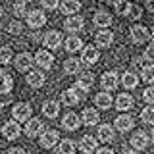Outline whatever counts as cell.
Listing matches in <instances>:
<instances>
[{
	"label": "cell",
	"mask_w": 154,
	"mask_h": 154,
	"mask_svg": "<svg viewBox=\"0 0 154 154\" xmlns=\"http://www.w3.org/2000/svg\"><path fill=\"white\" fill-rule=\"evenodd\" d=\"M98 119H100V116H98V112H96L94 108H85L79 122H83L87 127H93V125L98 123Z\"/></svg>",
	"instance_id": "15"
},
{
	"label": "cell",
	"mask_w": 154,
	"mask_h": 154,
	"mask_svg": "<svg viewBox=\"0 0 154 154\" xmlns=\"http://www.w3.org/2000/svg\"><path fill=\"white\" fill-rule=\"evenodd\" d=\"M33 64V56L29 52H21V54L16 56V69L17 71H27Z\"/></svg>",
	"instance_id": "16"
},
{
	"label": "cell",
	"mask_w": 154,
	"mask_h": 154,
	"mask_svg": "<svg viewBox=\"0 0 154 154\" xmlns=\"http://www.w3.org/2000/svg\"><path fill=\"white\" fill-rule=\"evenodd\" d=\"M114 6H116V12H118V14H122V16H125V14H127L129 4L125 2V0H118V2H116Z\"/></svg>",
	"instance_id": "39"
},
{
	"label": "cell",
	"mask_w": 154,
	"mask_h": 154,
	"mask_svg": "<svg viewBox=\"0 0 154 154\" xmlns=\"http://www.w3.org/2000/svg\"><path fill=\"white\" fill-rule=\"evenodd\" d=\"M122 81H123V87H125V89H135L137 83H139V77L135 75V73H131V71H127V73H123Z\"/></svg>",
	"instance_id": "31"
},
{
	"label": "cell",
	"mask_w": 154,
	"mask_h": 154,
	"mask_svg": "<svg viewBox=\"0 0 154 154\" xmlns=\"http://www.w3.org/2000/svg\"><path fill=\"white\" fill-rule=\"evenodd\" d=\"M125 154H141V152H137V150H127Z\"/></svg>",
	"instance_id": "46"
},
{
	"label": "cell",
	"mask_w": 154,
	"mask_h": 154,
	"mask_svg": "<svg viewBox=\"0 0 154 154\" xmlns=\"http://www.w3.org/2000/svg\"><path fill=\"white\" fill-rule=\"evenodd\" d=\"M2 135H4V139L6 141H16V139L21 135V127H19V123L17 122H6L2 125Z\"/></svg>",
	"instance_id": "3"
},
{
	"label": "cell",
	"mask_w": 154,
	"mask_h": 154,
	"mask_svg": "<svg viewBox=\"0 0 154 154\" xmlns=\"http://www.w3.org/2000/svg\"><path fill=\"white\" fill-rule=\"evenodd\" d=\"M21 2H27V0H21Z\"/></svg>",
	"instance_id": "50"
},
{
	"label": "cell",
	"mask_w": 154,
	"mask_h": 154,
	"mask_svg": "<svg viewBox=\"0 0 154 154\" xmlns=\"http://www.w3.org/2000/svg\"><path fill=\"white\" fill-rule=\"evenodd\" d=\"M12 102V93H0V108Z\"/></svg>",
	"instance_id": "41"
},
{
	"label": "cell",
	"mask_w": 154,
	"mask_h": 154,
	"mask_svg": "<svg viewBox=\"0 0 154 154\" xmlns=\"http://www.w3.org/2000/svg\"><path fill=\"white\" fill-rule=\"evenodd\" d=\"M45 23H46V16L41 12V10H35V12L27 14V25H29V27L38 29V27L45 25Z\"/></svg>",
	"instance_id": "11"
},
{
	"label": "cell",
	"mask_w": 154,
	"mask_h": 154,
	"mask_svg": "<svg viewBox=\"0 0 154 154\" xmlns=\"http://www.w3.org/2000/svg\"><path fill=\"white\" fill-rule=\"evenodd\" d=\"M116 108L119 110V112H127V110L133 108V96L127 94V93H122L116 98Z\"/></svg>",
	"instance_id": "17"
},
{
	"label": "cell",
	"mask_w": 154,
	"mask_h": 154,
	"mask_svg": "<svg viewBox=\"0 0 154 154\" xmlns=\"http://www.w3.org/2000/svg\"><path fill=\"white\" fill-rule=\"evenodd\" d=\"M73 152H75V143L69 141V139H64L58 144V150L54 154H73Z\"/></svg>",
	"instance_id": "28"
},
{
	"label": "cell",
	"mask_w": 154,
	"mask_h": 154,
	"mask_svg": "<svg viewBox=\"0 0 154 154\" xmlns=\"http://www.w3.org/2000/svg\"><path fill=\"white\" fill-rule=\"evenodd\" d=\"M96 139L93 135H85L83 139L79 141V148L83 150V154H93V150H96Z\"/></svg>",
	"instance_id": "18"
},
{
	"label": "cell",
	"mask_w": 154,
	"mask_h": 154,
	"mask_svg": "<svg viewBox=\"0 0 154 154\" xmlns=\"http://www.w3.org/2000/svg\"><path fill=\"white\" fill-rule=\"evenodd\" d=\"M42 2V6H45L46 10H54L58 8V0H41Z\"/></svg>",
	"instance_id": "42"
},
{
	"label": "cell",
	"mask_w": 154,
	"mask_h": 154,
	"mask_svg": "<svg viewBox=\"0 0 154 154\" xmlns=\"http://www.w3.org/2000/svg\"><path fill=\"white\" fill-rule=\"evenodd\" d=\"M102 89L104 93H110V91H116L119 85V75L116 73V71H106V73L102 75Z\"/></svg>",
	"instance_id": "4"
},
{
	"label": "cell",
	"mask_w": 154,
	"mask_h": 154,
	"mask_svg": "<svg viewBox=\"0 0 154 154\" xmlns=\"http://www.w3.org/2000/svg\"><path fill=\"white\" fill-rule=\"evenodd\" d=\"M14 58V52L10 46H0V64H10Z\"/></svg>",
	"instance_id": "34"
},
{
	"label": "cell",
	"mask_w": 154,
	"mask_h": 154,
	"mask_svg": "<svg viewBox=\"0 0 154 154\" xmlns=\"http://www.w3.org/2000/svg\"><path fill=\"white\" fill-rule=\"evenodd\" d=\"M146 8L150 10V12H152V10H154V2H152V0H148V2H146Z\"/></svg>",
	"instance_id": "45"
},
{
	"label": "cell",
	"mask_w": 154,
	"mask_h": 154,
	"mask_svg": "<svg viewBox=\"0 0 154 154\" xmlns=\"http://www.w3.org/2000/svg\"><path fill=\"white\" fill-rule=\"evenodd\" d=\"M94 41H96V46H110L114 41V33L112 31H100V33H96Z\"/></svg>",
	"instance_id": "25"
},
{
	"label": "cell",
	"mask_w": 154,
	"mask_h": 154,
	"mask_svg": "<svg viewBox=\"0 0 154 154\" xmlns=\"http://www.w3.org/2000/svg\"><path fill=\"white\" fill-rule=\"evenodd\" d=\"M81 98H83V93H79L77 89H66L64 93H62V104H66V106L79 104Z\"/></svg>",
	"instance_id": "6"
},
{
	"label": "cell",
	"mask_w": 154,
	"mask_h": 154,
	"mask_svg": "<svg viewBox=\"0 0 154 154\" xmlns=\"http://www.w3.org/2000/svg\"><path fill=\"white\" fill-rule=\"evenodd\" d=\"M114 127L118 129V131H122V133H127L129 129L133 127V118H131V116H127V114L118 116L116 122H114Z\"/></svg>",
	"instance_id": "13"
},
{
	"label": "cell",
	"mask_w": 154,
	"mask_h": 154,
	"mask_svg": "<svg viewBox=\"0 0 154 154\" xmlns=\"http://www.w3.org/2000/svg\"><path fill=\"white\" fill-rule=\"evenodd\" d=\"M93 83H94V77H93V73H89V71H85V73H81V77H77V83H75V87L73 89H77L79 93H87V91L93 87Z\"/></svg>",
	"instance_id": "8"
},
{
	"label": "cell",
	"mask_w": 154,
	"mask_h": 154,
	"mask_svg": "<svg viewBox=\"0 0 154 154\" xmlns=\"http://www.w3.org/2000/svg\"><path fill=\"white\" fill-rule=\"evenodd\" d=\"M143 98L148 102V106H150V104L154 102V89H152V87H148V89L143 93Z\"/></svg>",
	"instance_id": "40"
},
{
	"label": "cell",
	"mask_w": 154,
	"mask_h": 154,
	"mask_svg": "<svg viewBox=\"0 0 154 154\" xmlns=\"http://www.w3.org/2000/svg\"><path fill=\"white\" fill-rule=\"evenodd\" d=\"M64 71L69 75H75L81 71V62L77 60V58H67V60L64 62Z\"/></svg>",
	"instance_id": "27"
},
{
	"label": "cell",
	"mask_w": 154,
	"mask_h": 154,
	"mask_svg": "<svg viewBox=\"0 0 154 154\" xmlns=\"http://www.w3.org/2000/svg\"><path fill=\"white\" fill-rule=\"evenodd\" d=\"M12 116H14V122H27V119L31 118V104L17 102L12 108Z\"/></svg>",
	"instance_id": "1"
},
{
	"label": "cell",
	"mask_w": 154,
	"mask_h": 154,
	"mask_svg": "<svg viewBox=\"0 0 154 154\" xmlns=\"http://www.w3.org/2000/svg\"><path fill=\"white\" fill-rule=\"evenodd\" d=\"M98 139L102 143H112L114 141V127L112 125H108V123L100 125L98 127Z\"/></svg>",
	"instance_id": "23"
},
{
	"label": "cell",
	"mask_w": 154,
	"mask_h": 154,
	"mask_svg": "<svg viewBox=\"0 0 154 154\" xmlns=\"http://www.w3.org/2000/svg\"><path fill=\"white\" fill-rule=\"evenodd\" d=\"M14 89V79L8 73L2 75V81H0V93H12Z\"/></svg>",
	"instance_id": "32"
},
{
	"label": "cell",
	"mask_w": 154,
	"mask_h": 154,
	"mask_svg": "<svg viewBox=\"0 0 154 154\" xmlns=\"http://www.w3.org/2000/svg\"><path fill=\"white\" fill-rule=\"evenodd\" d=\"M64 27H66V31H81V29L85 27V21H83L81 16H69L66 19Z\"/></svg>",
	"instance_id": "19"
},
{
	"label": "cell",
	"mask_w": 154,
	"mask_h": 154,
	"mask_svg": "<svg viewBox=\"0 0 154 154\" xmlns=\"http://www.w3.org/2000/svg\"><path fill=\"white\" fill-rule=\"evenodd\" d=\"M62 14H66V16H73L81 10V2L79 0H64L62 2Z\"/></svg>",
	"instance_id": "21"
},
{
	"label": "cell",
	"mask_w": 154,
	"mask_h": 154,
	"mask_svg": "<svg viewBox=\"0 0 154 154\" xmlns=\"http://www.w3.org/2000/svg\"><path fill=\"white\" fill-rule=\"evenodd\" d=\"M98 58H100V54H98V48L96 46H85L83 48V56H81V62H85L87 66H93V64H96L98 62Z\"/></svg>",
	"instance_id": "12"
},
{
	"label": "cell",
	"mask_w": 154,
	"mask_h": 154,
	"mask_svg": "<svg viewBox=\"0 0 154 154\" xmlns=\"http://www.w3.org/2000/svg\"><path fill=\"white\" fill-rule=\"evenodd\" d=\"M27 85L33 87V89L42 87V85H45V75H42L41 71H31V73L27 75Z\"/></svg>",
	"instance_id": "26"
},
{
	"label": "cell",
	"mask_w": 154,
	"mask_h": 154,
	"mask_svg": "<svg viewBox=\"0 0 154 154\" xmlns=\"http://www.w3.org/2000/svg\"><path fill=\"white\" fill-rule=\"evenodd\" d=\"M2 75H4V73H2V71H0V81H2Z\"/></svg>",
	"instance_id": "48"
},
{
	"label": "cell",
	"mask_w": 154,
	"mask_h": 154,
	"mask_svg": "<svg viewBox=\"0 0 154 154\" xmlns=\"http://www.w3.org/2000/svg\"><path fill=\"white\" fill-rule=\"evenodd\" d=\"M23 133L27 135V137H37V135L42 133V122L37 118H29L25 127H23Z\"/></svg>",
	"instance_id": "7"
},
{
	"label": "cell",
	"mask_w": 154,
	"mask_h": 154,
	"mask_svg": "<svg viewBox=\"0 0 154 154\" xmlns=\"http://www.w3.org/2000/svg\"><path fill=\"white\" fill-rule=\"evenodd\" d=\"M108 2H112V4H116V2H118V0H108Z\"/></svg>",
	"instance_id": "47"
},
{
	"label": "cell",
	"mask_w": 154,
	"mask_h": 154,
	"mask_svg": "<svg viewBox=\"0 0 154 154\" xmlns=\"http://www.w3.org/2000/svg\"><path fill=\"white\" fill-rule=\"evenodd\" d=\"M131 38H133L135 45H143V42H146L150 38V31L144 25H133L131 27Z\"/></svg>",
	"instance_id": "5"
},
{
	"label": "cell",
	"mask_w": 154,
	"mask_h": 154,
	"mask_svg": "<svg viewBox=\"0 0 154 154\" xmlns=\"http://www.w3.org/2000/svg\"><path fill=\"white\" fill-rule=\"evenodd\" d=\"M60 45H62V35L58 31H48L45 35V46L46 48H52V50H54V48H58Z\"/></svg>",
	"instance_id": "20"
},
{
	"label": "cell",
	"mask_w": 154,
	"mask_h": 154,
	"mask_svg": "<svg viewBox=\"0 0 154 154\" xmlns=\"http://www.w3.org/2000/svg\"><path fill=\"white\" fill-rule=\"evenodd\" d=\"M129 19H141L143 17V10L139 4H129V8H127V14H125Z\"/></svg>",
	"instance_id": "33"
},
{
	"label": "cell",
	"mask_w": 154,
	"mask_h": 154,
	"mask_svg": "<svg viewBox=\"0 0 154 154\" xmlns=\"http://www.w3.org/2000/svg\"><path fill=\"white\" fill-rule=\"evenodd\" d=\"M56 143H60V135L54 129H46V131L41 133V139H38V144L42 148H52Z\"/></svg>",
	"instance_id": "2"
},
{
	"label": "cell",
	"mask_w": 154,
	"mask_h": 154,
	"mask_svg": "<svg viewBox=\"0 0 154 154\" xmlns=\"http://www.w3.org/2000/svg\"><path fill=\"white\" fill-rule=\"evenodd\" d=\"M33 62H37L42 69H50L52 64H54V56H52L50 52H46V50H38L35 54V58H33Z\"/></svg>",
	"instance_id": "9"
},
{
	"label": "cell",
	"mask_w": 154,
	"mask_h": 154,
	"mask_svg": "<svg viewBox=\"0 0 154 154\" xmlns=\"http://www.w3.org/2000/svg\"><path fill=\"white\" fill-rule=\"evenodd\" d=\"M131 146L135 148L137 152H141V150H144V148L148 146V143H150V139H148V135L146 133H143V131H139V133H135L133 137H131Z\"/></svg>",
	"instance_id": "10"
},
{
	"label": "cell",
	"mask_w": 154,
	"mask_h": 154,
	"mask_svg": "<svg viewBox=\"0 0 154 154\" xmlns=\"http://www.w3.org/2000/svg\"><path fill=\"white\" fill-rule=\"evenodd\" d=\"M110 23H112V16L106 12H98L94 16V25L96 27H108Z\"/></svg>",
	"instance_id": "30"
},
{
	"label": "cell",
	"mask_w": 154,
	"mask_h": 154,
	"mask_svg": "<svg viewBox=\"0 0 154 154\" xmlns=\"http://www.w3.org/2000/svg\"><path fill=\"white\" fill-rule=\"evenodd\" d=\"M79 125H81V122L77 118V114H73V112H67L64 116V119H62V127L66 131H75V129H79Z\"/></svg>",
	"instance_id": "14"
},
{
	"label": "cell",
	"mask_w": 154,
	"mask_h": 154,
	"mask_svg": "<svg viewBox=\"0 0 154 154\" xmlns=\"http://www.w3.org/2000/svg\"><path fill=\"white\" fill-rule=\"evenodd\" d=\"M83 48V41H81L79 37H69L66 38V50L67 52H77Z\"/></svg>",
	"instance_id": "29"
},
{
	"label": "cell",
	"mask_w": 154,
	"mask_h": 154,
	"mask_svg": "<svg viewBox=\"0 0 154 154\" xmlns=\"http://www.w3.org/2000/svg\"><path fill=\"white\" fill-rule=\"evenodd\" d=\"M94 104L100 110H108L112 106V96H110V93H98L94 96Z\"/></svg>",
	"instance_id": "24"
},
{
	"label": "cell",
	"mask_w": 154,
	"mask_h": 154,
	"mask_svg": "<svg viewBox=\"0 0 154 154\" xmlns=\"http://www.w3.org/2000/svg\"><path fill=\"white\" fill-rule=\"evenodd\" d=\"M141 79L144 81V83H148V85H150L152 81H154V67H152V66H148V67H143Z\"/></svg>",
	"instance_id": "36"
},
{
	"label": "cell",
	"mask_w": 154,
	"mask_h": 154,
	"mask_svg": "<svg viewBox=\"0 0 154 154\" xmlns=\"http://www.w3.org/2000/svg\"><path fill=\"white\" fill-rule=\"evenodd\" d=\"M58 112H60V104L56 102V100H46L45 104H42V114L46 116V118H50V119H54Z\"/></svg>",
	"instance_id": "22"
},
{
	"label": "cell",
	"mask_w": 154,
	"mask_h": 154,
	"mask_svg": "<svg viewBox=\"0 0 154 154\" xmlns=\"http://www.w3.org/2000/svg\"><path fill=\"white\" fill-rule=\"evenodd\" d=\"M21 29H23L21 23H19L17 19H14V21L8 25V33H12V35H19V33H21Z\"/></svg>",
	"instance_id": "38"
},
{
	"label": "cell",
	"mask_w": 154,
	"mask_h": 154,
	"mask_svg": "<svg viewBox=\"0 0 154 154\" xmlns=\"http://www.w3.org/2000/svg\"><path fill=\"white\" fill-rule=\"evenodd\" d=\"M0 17H2V8H0Z\"/></svg>",
	"instance_id": "49"
},
{
	"label": "cell",
	"mask_w": 154,
	"mask_h": 154,
	"mask_svg": "<svg viewBox=\"0 0 154 154\" xmlns=\"http://www.w3.org/2000/svg\"><path fill=\"white\" fill-rule=\"evenodd\" d=\"M8 154H25V150H23V148H19V146H16V148H10Z\"/></svg>",
	"instance_id": "44"
},
{
	"label": "cell",
	"mask_w": 154,
	"mask_h": 154,
	"mask_svg": "<svg viewBox=\"0 0 154 154\" xmlns=\"http://www.w3.org/2000/svg\"><path fill=\"white\" fill-rule=\"evenodd\" d=\"M96 154H114V150H112V148H108V146H104V148H98Z\"/></svg>",
	"instance_id": "43"
},
{
	"label": "cell",
	"mask_w": 154,
	"mask_h": 154,
	"mask_svg": "<svg viewBox=\"0 0 154 154\" xmlns=\"http://www.w3.org/2000/svg\"><path fill=\"white\" fill-rule=\"evenodd\" d=\"M14 14H16V17H21V16H25L27 14V10H25V2H16L14 4Z\"/></svg>",
	"instance_id": "37"
},
{
	"label": "cell",
	"mask_w": 154,
	"mask_h": 154,
	"mask_svg": "<svg viewBox=\"0 0 154 154\" xmlns=\"http://www.w3.org/2000/svg\"><path fill=\"white\" fill-rule=\"evenodd\" d=\"M141 119H143L144 123H148V125H152V123H154V108H152V106H146V108L143 110Z\"/></svg>",
	"instance_id": "35"
}]
</instances>
